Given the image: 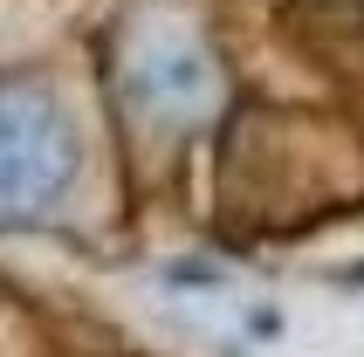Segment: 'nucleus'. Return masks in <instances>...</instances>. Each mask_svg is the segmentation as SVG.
<instances>
[{
	"instance_id": "obj_1",
	"label": "nucleus",
	"mask_w": 364,
	"mask_h": 357,
	"mask_svg": "<svg viewBox=\"0 0 364 357\" xmlns=\"http://www.w3.org/2000/svg\"><path fill=\"white\" fill-rule=\"evenodd\" d=\"M69 172V138L41 103H0V199H41Z\"/></svg>"
}]
</instances>
